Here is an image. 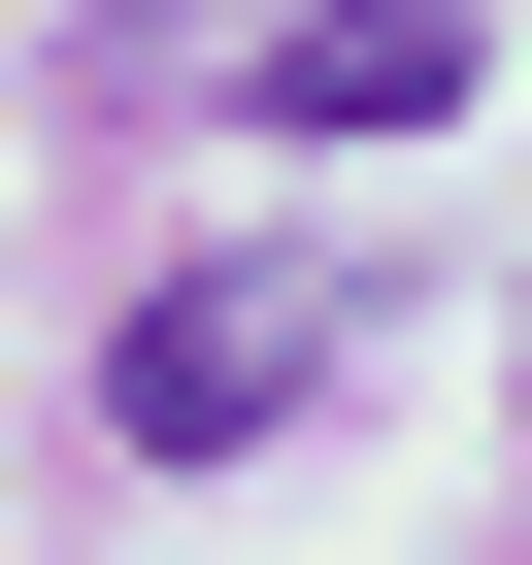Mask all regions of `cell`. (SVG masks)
I'll use <instances>...</instances> for the list:
<instances>
[{
    "mask_svg": "<svg viewBox=\"0 0 532 565\" xmlns=\"http://www.w3.org/2000/svg\"><path fill=\"white\" fill-rule=\"evenodd\" d=\"M100 100H200V134H433V100H466V0H134Z\"/></svg>",
    "mask_w": 532,
    "mask_h": 565,
    "instance_id": "cell-1",
    "label": "cell"
},
{
    "mask_svg": "<svg viewBox=\"0 0 532 565\" xmlns=\"http://www.w3.org/2000/svg\"><path fill=\"white\" fill-rule=\"evenodd\" d=\"M333 366H366V266H167V300L100 333V433L134 466H266Z\"/></svg>",
    "mask_w": 532,
    "mask_h": 565,
    "instance_id": "cell-2",
    "label": "cell"
}]
</instances>
